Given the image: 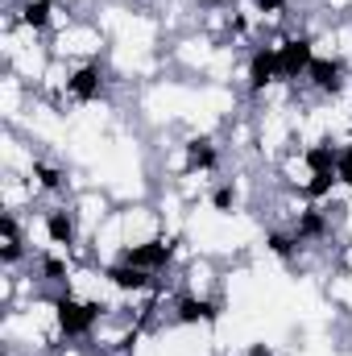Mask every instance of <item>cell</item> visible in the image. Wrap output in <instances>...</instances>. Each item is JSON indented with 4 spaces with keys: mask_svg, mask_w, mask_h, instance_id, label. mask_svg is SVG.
Segmentation results:
<instances>
[{
    "mask_svg": "<svg viewBox=\"0 0 352 356\" xmlns=\"http://www.w3.org/2000/svg\"><path fill=\"white\" fill-rule=\"evenodd\" d=\"M104 311H108L104 302H79V298H71V290L54 298V319H58V332L67 340H88Z\"/></svg>",
    "mask_w": 352,
    "mask_h": 356,
    "instance_id": "1",
    "label": "cell"
},
{
    "mask_svg": "<svg viewBox=\"0 0 352 356\" xmlns=\"http://www.w3.org/2000/svg\"><path fill=\"white\" fill-rule=\"evenodd\" d=\"M311 63H315V42H311L307 33H294V38H286V42L278 46V75H282V79L307 75Z\"/></svg>",
    "mask_w": 352,
    "mask_h": 356,
    "instance_id": "2",
    "label": "cell"
},
{
    "mask_svg": "<svg viewBox=\"0 0 352 356\" xmlns=\"http://www.w3.org/2000/svg\"><path fill=\"white\" fill-rule=\"evenodd\" d=\"M120 261H129V266H141V269H150V273H158V269H166L170 261H175V241H166V236H154V241L129 245V249L120 253Z\"/></svg>",
    "mask_w": 352,
    "mask_h": 356,
    "instance_id": "3",
    "label": "cell"
},
{
    "mask_svg": "<svg viewBox=\"0 0 352 356\" xmlns=\"http://www.w3.org/2000/svg\"><path fill=\"white\" fill-rule=\"evenodd\" d=\"M273 79H282L278 75V46L253 50V58H249V95H262Z\"/></svg>",
    "mask_w": 352,
    "mask_h": 356,
    "instance_id": "4",
    "label": "cell"
},
{
    "mask_svg": "<svg viewBox=\"0 0 352 356\" xmlns=\"http://www.w3.org/2000/svg\"><path fill=\"white\" fill-rule=\"evenodd\" d=\"M99 91H104V67H99V63L79 67V71L67 79V95H71L75 104H91V99H99Z\"/></svg>",
    "mask_w": 352,
    "mask_h": 356,
    "instance_id": "5",
    "label": "cell"
},
{
    "mask_svg": "<svg viewBox=\"0 0 352 356\" xmlns=\"http://www.w3.org/2000/svg\"><path fill=\"white\" fill-rule=\"evenodd\" d=\"M307 79H311V88L323 91V95H340L344 91V63L340 58H315L307 67Z\"/></svg>",
    "mask_w": 352,
    "mask_h": 356,
    "instance_id": "6",
    "label": "cell"
},
{
    "mask_svg": "<svg viewBox=\"0 0 352 356\" xmlns=\"http://www.w3.org/2000/svg\"><path fill=\"white\" fill-rule=\"evenodd\" d=\"M104 277H108V286H116V290H125V294H141V290H150V286H154L150 269L129 266V261L108 266V269H104Z\"/></svg>",
    "mask_w": 352,
    "mask_h": 356,
    "instance_id": "7",
    "label": "cell"
},
{
    "mask_svg": "<svg viewBox=\"0 0 352 356\" xmlns=\"http://www.w3.org/2000/svg\"><path fill=\"white\" fill-rule=\"evenodd\" d=\"M175 319L178 323H186V327H195V323H216V319H220V307H216L211 298L182 294V298L175 302Z\"/></svg>",
    "mask_w": 352,
    "mask_h": 356,
    "instance_id": "8",
    "label": "cell"
},
{
    "mask_svg": "<svg viewBox=\"0 0 352 356\" xmlns=\"http://www.w3.org/2000/svg\"><path fill=\"white\" fill-rule=\"evenodd\" d=\"M46 236H50L54 245H63V249H71V245L79 241V228H75V216H71L67 207H54V211H46Z\"/></svg>",
    "mask_w": 352,
    "mask_h": 356,
    "instance_id": "9",
    "label": "cell"
},
{
    "mask_svg": "<svg viewBox=\"0 0 352 356\" xmlns=\"http://www.w3.org/2000/svg\"><path fill=\"white\" fill-rule=\"evenodd\" d=\"M220 154L211 145V137H191L186 141V175H203V170H216Z\"/></svg>",
    "mask_w": 352,
    "mask_h": 356,
    "instance_id": "10",
    "label": "cell"
},
{
    "mask_svg": "<svg viewBox=\"0 0 352 356\" xmlns=\"http://www.w3.org/2000/svg\"><path fill=\"white\" fill-rule=\"evenodd\" d=\"M303 162H307V170L311 175H336V162H340V149L323 137V141H315L307 154H303Z\"/></svg>",
    "mask_w": 352,
    "mask_h": 356,
    "instance_id": "11",
    "label": "cell"
},
{
    "mask_svg": "<svg viewBox=\"0 0 352 356\" xmlns=\"http://www.w3.org/2000/svg\"><path fill=\"white\" fill-rule=\"evenodd\" d=\"M294 236H298V241H323V236H328V216H323L319 207L298 211V220H294Z\"/></svg>",
    "mask_w": 352,
    "mask_h": 356,
    "instance_id": "12",
    "label": "cell"
},
{
    "mask_svg": "<svg viewBox=\"0 0 352 356\" xmlns=\"http://www.w3.org/2000/svg\"><path fill=\"white\" fill-rule=\"evenodd\" d=\"M0 232H4L0 261H4V266H17V261H21V232H17V220H13V216H4V220H0Z\"/></svg>",
    "mask_w": 352,
    "mask_h": 356,
    "instance_id": "13",
    "label": "cell"
},
{
    "mask_svg": "<svg viewBox=\"0 0 352 356\" xmlns=\"http://www.w3.org/2000/svg\"><path fill=\"white\" fill-rule=\"evenodd\" d=\"M50 17H54V0H25L21 4V25H29V29H46Z\"/></svg>",
    "mask_w": 352,
    "mask_h": 356,
    "instance_id": "14",
    "label": "cell"
},
{
    "mask_svg": "<svg viewBox=\"0 0 352 356\" xmlns=\"http://www.w3.org/2000/svg\"><path fill=\"white\" fill-rule=\"evenodd\" d=\"M265 249H269L273 257H282V261H290V257L298 253V236H294V228H290V232H282V228H273V232L265 236Z\"/></svg>",
    "mask_w": 352,
    "mask_h": 356,
    "instance_id": "15",
    "label": "cell"
},
{
    "mask_svg": "<svg viewBox=\"0 0 352 356\" xmlns=\"http://www.w3.org/2000/svg\"><path fill=\"white\" fill-rule=\"evenodd\" d=\"M33 178L42 191H67V170H58L50 162H33Z\"/></svg>",
    "mask_w": 352,
    "mask_h": 356,
    "instance_id": "16",
    "label": "cell"
},
{
    "mask_svg": "<svg viewBox=\"0 0 352 356\" xmlns=\"http://www.w3.org/2000/svg\"><path fill=\"white\" fill-rule=\"evenodd\" d=\"M336 182H340V175H311V182L303 186V195H307V199H328Z\"/></svg>",
    "mask_w": 352,
    "mask_h": 356,
    "instance_id": "17",
    "label": "cell"
},
{
    "mask_svg": "<svg viewBox=\"0 0 352 356\" xmlns=\"http://www.w3.org/2000/svg\"><path fill=\"white\" fill-rule=\"evenodd\" d=\"M211 207H216V211H232V207H237V186H232V182L216 186V191H211Z\"/></svg>",
    "mask_w": 352,
    "mask_h": 356,
    "instance_id": "18",
    "label": "cell"
},
{
    "mask_svg": "<svg viewBox=\"0 0 352 356\" xmlns=\"http://www.w3.org/2000/svg\"><path fill=\"white\" fill-rule=\"evenodd\" d=\"M42 277H46V282H67V261H58V257H42Z\"/></svg>",
    "mask_w": 352,
    "mask_h": 356,
    "instance_id": "19",
    "label": "cell"
},
{
    "mask_svg": "<svg viewBox=\"0 0 352 356\" xmlns=\"http://www.w3.org/2000/svg\"><path fill=\"white\" fill-rule=\"evenodd\" d=\"M336 175H340V182L352 191V145H344L340 149V162H336Z\"/></svg>",
    "mask_w": 352,
    "mask_h": 356,
    "instance_id": "20",
    "label": "cell"
},
{
    "mask_svg": "<svg viewBox=\"0 0 352 356\" xmlns=\"http://www.w3.org/2000/svg\"><path fill=\"white\" fill-rule=\"evenodd\" d=\"M257 8H262L265 17H282L286 13V0H257Z\"/></svg>",
    "mask_w": 352,
    "mask_h": 356,
    "instance_id": "21",
    "label": "cell"
},
{
    "mask_svg": "<svg viewBox=\"0 0 352 356\" xmlns=\"http://www.w3.org/2000/svg\"><path fill=\"white\" fill-rule=\"evenodd\" d=\"M249 356H273V348H269V344H253V348H249Z\"/></svg>",
    "mask_w": 352,
    "mask_h": 356,
    "instance_id": "22",
    "label": "cell"
},
{
    "mask_svg": "<svg viewBox=\"0 0 352 356\" xmlns=\"http://www.w3.org/2000/svg\"><path fill=\"white\" fill-rule=\"evenodd\" d=\"M211 4H220V8H224V4H237V0H211Z\"/></svg>",
    "mask_w": 352,
    "mask_h": 356,
    "instance_id": "23",
    "label": "cell"
}]
</instances>
